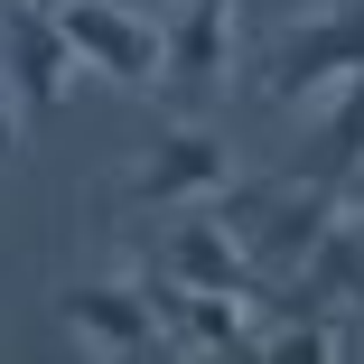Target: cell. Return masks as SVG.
Segmentation results:
<instances>
[{"instance_id":"6da1fadb","label":"cell","mask_w":364,"mask_h":364,"mask_svg":"<svg viewBox=\"0 0 364 364\" xmlns=\"http://www.w3.org/2000/svg\"><path fill=\"white\" fill-rule=\"evenodd\" d=\"M85 47L65 38V10H38V0H0V75H10L19 112H56L65 85H75Z\"/></svg>"},{"instance_id":"7a4b0ae2","label":"cell","mask_w":364,"mask_h":364,"mask_svg":"<svg viewBox=\"0 0 364 364\" xmlns=\"http://www.w3.org/2000/svg\"><path fill=\"white\" fill-rule=\"evenodd\" d=\"M346 75H364V0H355V10L299 19V28L262 56V85H271L280 103H299V94H318V85H346Z\"/></svg>"},{"instance_id":"3957f363","label":"cell","mask_w":364,"mask_h":364,"mask_svg":"<svg viewBox=\"0 0 364 364\" xmlns=\"http://www.w3.org/2000/svg\"><path fill=\"white\" fill-rule=\"evenodd\" d=\"M65 38H75V47H85V65H103L112 85H131V94H159L168 38H159L150 19L112 10V0H75V10H65Z\"/></svg>"},{"instance_id":"277c9868","label":"cell","mask_w":364,"mask_h":364,"mask_svg":"<svg viewBox=\"0 0 364 364\" xmlns=\"http://www.w3.org/2000/svg\"><path fill=\"white\" fill-rule=\"evenodd\" d=\"M225 75H234V0H187V10H178V28H168L159 94H178V103H205Z\"/></svg>"},{"instance_id":"5b68a950","label":"cell","mask_w":364,"mask_h":364,"mask_svg":"<svg viewBox=\"0 0 364 364\" xmlns=\"http://www.w3.org/2000/svg\"><path fill=\"white\" fill-rule=\"evenodd\" d=\"M56 309L75 318L94 346H112V355H140V346H159V327H168V318H159V299H150L140 280H75Z\"/></svg>"},{"instance_id":"8992f818","label":"cell","mask_w":364,"mask_h":364,"mask_svg":"<svg viewBox=\"0 0 364 364\" xmlns=\"http://www.w3.org/2000/svg\"><path fill=\"white\" fill-rule=\"evenodd\" d=\"M168 280H196V289H234V299H262L271 271L215 225V215H187V225L168 234Z\"/></svg>"},{"instance_id":"52a82bcc","label":"cell","mask_w":364,"mask_h":364,"mask_svg":"<svg viewBox=\"0 0 364 364\" xmlns=\"http://www.w3.org/2000/svg\"><path fill=\"white\" fill-rule=\"evenodd\" d=\"M225 187V140L215 131H168L159 150H150V168L131 178V205H178V196H215Z\"/></svg>"},{"instance_id":"ba28073f","label":"cell","mask_w":364,"mask_h":364,"mask_svg":"<svg viewBox=\"0 0 364 364\" xmlns=\"http://www.w3.org/2000/svg\"><path fill=\"white\" fill-rule=\"evenodd\" d=\"M150 299H159V318H168L178 336H196V346H215V355H252V346H262L234 289H196V280H159Z\"/></svg>"},{"instance_id":"9c48e42d","label":"cell","mask_w":364,"mask_h":364,"mask_svg":"<svg viewBox=\"0 0 364 364\" xmlns=\"http://www.w3.org/2000/svg\"><path fill=\"white\" fill-rule=\"evenodd\" d=\"M355 168H364V75H346V103L318 122V140H309L299 178H318V187H346Z\"/></svg>"}]
</instances>
